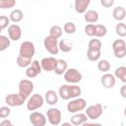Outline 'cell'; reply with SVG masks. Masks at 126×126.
Segmentation results:
<instances>
[{
	"instance_id": "obj_3",
	"label": "cell",
	"mask_w": 126,
	"mask_h": 126,
	"mask_svg": "<svg viewBox=\"0 0 126 126\" xmlns=\"http://www.w3.org/2000/svg\"><path fill=\"white\" fill-rule=\"evenodd\" d=\"M43 102H44V98L41 94H32V96H30L27 101V108H28V110L34 111V110L40 108L43 105Z\"/></svg>"
},
{
	"instance_id": "obj_24",
	"label": "cell",
	"mask_w": 126,
	"mask_h": 126,
	"mask_svg": "<svg viewBox=\"0 0 126 126\" xmlns=\"http://www.w3.org/2000/svg\"><path fill=\"white\" fill-rule=\"evenodd\" d=\"M114 76L119 79L122 83L126 84V67L125 66H120L115 69L114 71Z\"/></svg>"
},
{
	"instance_id": "obj_36",
	"label": "cell",
	"mask_w": 126,
	"mask_h": 126,
	"mask_svg": "<svg viewBox=\"0 0 126 126\" xmlns=\"http://www.w3.org/2000/svg\"><path fill=\"white\" fill-rule=\"evenodd\" d=\"M16 5V0H0V9H12Z\"/></svg>"
},
{
	"instance_id": "obj_8",
	"label": "cell",
	"mask_w": 126,
	"mask_h": 126,
	"mask_svg": "<svg viewBox=\"0 0 126 126\" xmlns=\"http://www.w3.org/2000/svg\"><path fill=\"white\" fill-rule=\"evenodd\" d=\"M85 111H86L85 113L88 115L89 119L95 120V119H98L102 115L103 107L100 103H95V104H92V105L88 106Z\"/></svg>"
},
{
	"instance_id": "obj_9",
	"label": "cell",
	"mask_w": 126,
	"mask_h": 126,
	"mask_svg": "<svg viewBox=\"0 0 126 126\" xmlns=\"http://www.w3.org/2000/svg\"><path fill=\"white\" fill-rule=\"evenodd\" d=\"M33 91V83L28 79H24L19 83V93L23 94L26 98L30 97Z\"/></svg>"
},
{
	"instance_id": "obj_1",
	"label": "cell",
	"mask_w": 126,
	"mask_h": 126,
	"mask_svg": "<svg viewBox=\"0 0 126 126\" xmlns=\"http://www.w3.org/2000/svg\"><path fill=\"white\" fill-rule=\"evenodd\" d=\"M87 107V101L82 98V97H76L72 98L68 103H67V110L70 113H77L81 112Z\"/></svg>"
},
{
	"instance_id": "obj_42",
	"label": "cell",
	"mask_w": 126,
	"mask_h": 126,
	"mask_svg": "<svg viewBox=\"0 0 126 126\" xmlns=\"http://www.w3.org/2000/svg\"><path fill=\"white\" fill-rule=\"evenodd\" d=\"M120 94H121L122 97L126 98V84L123 85V86L120 88Z\"/></svg>"
},
{
	"instance_id": "obj_18",
	"label": "cell",
	"mask_w": 126,
	"mask_h": 126,
	"mask_svg": "<svg viewBox=\"0 0 126 126\" xmlns=\"http://www.w3.org/2000/svg\"><path fill=\"white\" fill-rule=\"evenodd\" d=\"M58 95L57 93L53 90H49L45 93V95H44V99L45 101L47 102V104L49 105H54L58 102Z\"/></svg>"
},
{
	"instance_id": "obj_40",
	"label": "cell",
	"mask_w": 126,
	"mask_h": 126,
	"mask_svg": "<svg viewBox=\"0 0 126 126\" xmlns=\"http://www.w3.org/2000/svg\"><path fill=\"white\" fill-rule=\"evenodd\" d=\"M114 4V0H100V5L104 8H110Z\"/></svg>"
},
{
	"instance_id": "obj_44",
	"label": "cell",
	"mask_w": 126,
	"mask_h": 126,
	"mask_svg": "<svg viewBox=\"0 0 126 126\" xmlns=\"http://www.w3.org/2000/svg\"><path fill=\"white\" fill-rule=\"evenodd\" d=\"M124 115H125V117H126V105H125V108H124Z\"/></svg>"
},
{
	"instance_id": "obj_2",
	"label": "cell",
	"mask_w": 126,
	"mask_h": 126,
	"mask_svg": "<svg viewBox=\"0 0 126 126\" xmlns=\"http://www.w3.org/2000/svg\"><path fill=\"white\" fill-rule=\"evenodd\" d=\"M43 44H44V47L45 49L52 55H55L58 53V51L60 50L59 49V41H58V38L54 37V36H51V35H47L44 37V40H43Z\"/></svg>"
},
{
	"instance_id": "obj_26",
	"label": "cell",
	"mask_w": 126,
	"mask_h": 126,
	"mask_svg": "<svg viewBox=\"0 0 126 126\" xmlns=\"http://www.w3.org/2000/svg\"><path fill=\"white\" fill-rule=\"evenodd\" d=\"M17 65L21 68H28L31 64H32V59L31 58H28V57H25V56H22V55H18L17 57Z\"/></svg>"
},
{
	"instance_id": "obj_7",
	"label": "cell",
	"mask_w": 126,
	"mask_h": 126,
	"mask_svg": "<svg viewBox=\"0 0 126 126\" xmlns=\"http://www.w3.org/2000/svg\"><path fill=\"white\" fill-rule=\"evenodd\" d=\"M112 50L116 58H124L126 56V42L123 39H115L112 42Z\"/></svg>"
},
{
	"instance_id": "obj_14",
	"label": "cell",
	"mask_w": 126,
	"mask_h": 126,
	"mask_svg": "<svg viewBox=\"0 0 126 126\" xmlns=\"http://www.w3.org/2000/svg\"><path fill=\"white\" fill-rule=\"evenodd\" d=\"M8 36L11 40L17 41L22 37V29L17 24H11L8 27Z\"/></svg>"
},
{
	"instance_id": "obj_19",
	"label": "cell",
	"mask_w": 126,
	"mask_h": 126,
	"mask_svg": "<svg viewBox=\"0 0 126 126\" xmlns=\"http://www.w3.org/2000/svg\"><path fill=\"white\" fill-rule=\"evenodd\" d=\"M84 19L89 24H94L98 21V13L95 10H87L84 14Z\"/></svg>"
},
{
	"instance_id": "obj_23",
	"label": "cell",
	"mask_w": 126,
	"mask_h": 126,
	"mask_svg": "<svg viewBox=\"0 0 126 126\" xmlns=\"http://www.w3.org/2000/svg\"><path fill=\"white\" fill-rule=\"evenodd\" d=\"M59 49L62 52H70L73 49V42L67 38H63L59 41Z\"/></svg>"
},
{
	"instance_id": "obj_16",
	"label": "cell",
	"mask_w": 126,
	"mask_h": 126,
	"mask_svg": "<svg viewBox=\"0 0 126 126\" xmlns=\"http://www.w3.org/2000/svg\"><path fill=\"white\" fill-rule=\"evenodd\" d=\"M88 115L86 113H81V112H77V113H74V115L71 117V123L75 126H78V125H84L86 122H88Z\"/></svg>"
},
{
	"instance_id": "obj_30",
	"label": "cell",
	"mask_w": 126,
	"mask_h": 126,
	"mask_svg": "<svg viewBox=\"0 0 126 126\" xmlns=\"http://www.w3.org/2000/svg\"><path fill=\"white\" fill-rule=\"evenodd\" d=\"M97 69H98L100 72L107 73V72L110 70V63H109V61L106 60V59H100V60H98Z\"/></svg>"
},
{
	"instance_id": "obj_17",
	"label": "cell",
	"mask_w": 126,
	"mask_h": 126,
	"mask_svg": "<svg viewBox=\"0 0 126 126\" xmlns=\"http://www.w3.org/2000/svg\"><path fill=\"white\" fill-rule=\"evenodd\" d=\"M92 0H75L74 8L75 11L79 14H85Z\"/></svg>"
},
{
	"instance_id": "obj_29",
	"label": "cell",
	"mask_w": 126,
	"mask_h": 126,
	"mask_svg": "<svg viewBox=\"0 0 126 126\" xmlns=\"http://www.w3.org/2000/svg\"><path fill=\"white\" fill-rule=\"evenodd\" d=\"M107 33V29L104 25H95L94 26V36L103 37Z\"/></svg>"
},
{
	"instance_id": "obj_13",
	"label": "cell",
	"mask_w": 126,
	"mask_h": 126,
	"mask_svg": "<svg viewBox=\"0 0 126 126\" xmlns=\"http://www.w3.org/2000/svg\"><path fill=\"white\" fill-rule=\"evenodd\" d=\"M57 60L58 59H55L52 56L42 58L41 61H40V65H41L42 70L43 71H46V72L54 71V69H55V67L57 65Z\"/></svg>"
},
{
	"instance_id": "obj_22",
	"label": "cell",
	"mask_w": 126,
	"mask_h": 126,
	"mask_svg": "<svg viewBox=\"0 0 126 126\" xmlns=\"http://www.w3.org/2000/svg\"><path fill=\"white\" fill-rule=\"evenodd\" d=\"M10 20L13 22V23H19L23 20L24 18V13L22 10L20 9H14L12 10V12L10 13V16H9Z\"/></svg>"
},
{
	"instance_id": "obj_38",
	"label": "cell",
	"mask_w": 126,
	"mask_h": 126,
	"mask_svg": "<svg viewBox=\"0 0 126 126\" xmlns=\"http://www.w3.org/2000/svg\"><path fill=\"white\" fill-rule=\"evenodd\" d=\"M11 113V109L9 107V105L7 106H1L0 107V118L2 119H5L7 118Z\"/></svg>"
},
{
	"instance_id": "obj_32",
	"label": "cell",
	"mask_w": 126,
	"mask_h": 126,
	"mask_svg": "<svg viewBox=\"0 0 126 126\" xmlns=\"http://www.w3.org/2000/svg\"><path fill=\"white\" fill-rule=\"evenodd\" d=\"M115 32L120 37H125L126 36V24H124L122 22H119L118 24H116V26H115Z\"/></svg>"
},
{
	"instance_id": "obj_27",
	"label": "cell",
	"mask_w": 126,
	"mask_h": 126,
	"mask_svg": "<svg viewBox=\"0 0 126 126\" xmlns=\"http://www.w3.org/2000/svg\"><path fill=\"white\" fill-rule=\"evenodd\" d=\"M58 94H59V96L63 100H69V99H71L70 93H69V85H62L59 88Z\"/></svg>"
},
{
	"instance_id": "obj_35",
	"label": "cell",
	"mask_w": 126,
	"mask_h": 126,
	"mask_svg": "<svg viewBox=\"0 0 126 126\" xmlns=\"http://www.w3.org/2000/svg\"><path fill=\"white\" fill-rule=\"evenodd\" d=\"M101 41L97 38H94V39H91L89 41V44H88V48L90 49H94V50H101Z\"/></svg>"
},
{
	"instance_id": "obj_10",
	"label": "cell",
	"mask_w": 126,
	"mask_h": 126,
	"mask_svg": "<svg viewBox=\"0 0 126 126\" xmlns=\"http://www.w3.org/2000/svg\"><path fill=\"white\" fill-rule=\"evenodd\" d=\"M46 117L51 125H59L61 122V111L58 108L51 107L46 112Z\"/></svg>"
},
{
	"instance_id": "obj_37",
	"label": "cell",
	"mask_w": 126,
	"mask_h": 126,
	"mask_svg": "<svg viewBox=\"0 0 126 126\" xmlns=\"http://www.w3.org/2000/svg\"><path fill=\"white\" fill-rule=\"evenodd\" d=\"M10 18H8L7 16H1L0 17V29L1 31H3L4 29H6L7 27H9L10 25Z\"/></svg>"
},
{
	"instance_id": "obj_15",
	"label": "cell",
	"mask_w": 126,
	"mask_h": 126,
	"mask_svg": "<svg viewBox=\"0 0 126 126\" xmlns=\"http://www.w3.org/2000/svg\"><path fill=\"white\" fill-rule=\"evenodd\" d=\"M100 83L103 88L105 89H111L115 86L116 83V77L109 73H104L100 78Z\"/></svg>"
},
{
	"instance_id": "obj_5",
	"label": "cell",
	"mask_w": 126,
	"mask_h": 126,
	"mask_svg": "<svg viewBox=\"0 0 126 126\" xmlns=\"http://www.w3.org/2000/svg\"><path fill=\"white\" fill-rule=\"evenodd\" d=\"M34 53H35V47H34V44L32 41L26 40V41H23L21 43L20 49H19V54L20 55L32 59V56L34 55Z\"/></svg>"
},
{
	"instance_id": "obj_20",
	"label": "cell",
	"mask_w": 126,
	"mask_h": 126,
	"mask_svg": "<svg viewBox=\"0 0 126 126\" xmlns=\"http://www.w3.org/2000/svg\"><path fill=\"white\" fill-rule=\"evenodd\" d=\"M112 17L117 22H121L126 17V10L123 7H121V6H117L112 11Z\"/></svg>"
},
{
	"instance_id": "obj_11",
	"label": "cell",
	"mask_w": 126,
	"mask_h": 126,
	"mask_svg": "<svg viewBox=\"0 0 126 126\" xmlns=\"http://www.w3.org/2000/svg\"><path fill=\"white\" fill-rule=\"evenodd\" d=\"M47 117L38 111H32L30 114V122L33 126H44L47 122Z\"/></svg>"
},
{
	"instance_id": "obj_41",
	"label": "cell",
	"mask_w": 126,
	"mask_h": 126,
	"mask_svg": "<svg viewBox=\"0 0 126 126\" xmlns=\"http://www.w3.org/2000/svg\"><path fill=\"white\" fill-rule=\"evenodd\" d=\"M0 125L1 126H12V122L10 121V120H8V119H3L1 122H0Z\"/></svg>"
},
{
	"instance_id": "obj_21",
	"label": "cell",
	"mask_w": 126,
	"mask_h": 126,
	"mask_svg": "<svg viewBox=\"0 0 126 126\" xmlns=\"http://www.w3.org/2000/svg\"><path fill=\"white\" fill-rule=\"evenodd\" d=\"M68 69V63L64 59H58L57 60V65L54 69V72L56 75H63Z\"/></svg>"
},
{
	"instance_id": "obj_4",
	"label": "cell",
	"mask_w": 126,
	"mask_h": 126,
	"mask_svg": "<svg viewBox=\"0 0 126 126\" xmlns=\"http://www.w3.org/2000/svg\"><path fill=\"white\" fill-rule=\"evenodd\" d=\"M82 73L75 68H69L64 73V80L69 84H77L82 81Z\"/></svg>"
},
{
	"instance_id": "obj_25",
	"label": "cell",
	"mask_w": 126,
	"mask_h": 126,
	"mask_svg": "<svg viewBox=\"0 0 126 126\" xmlns=\"http://www.w3.org/2000/svg\"><path fill=\"white\" fill-rule=\"evenodd\" d=\"M100 54H101V50H94V49H90L88 48L87 51V58L90 61H98L100 58Z\"/></svg>"
},
{
	"instance_id": "obj_43",
	"label": "cell",
	"mask_w": 126,
	"mask_h": 126,
	"mask_svg": "<svg viewBox=\"0 0 126 126\" xmlns=\"http://www.w3.org/2000/svg\"><path fill=\"white\" fill-rule=\"evenodd\" d=\"M71 125H73V124L71 123V121H70V122H64V123H63V126H71Z\"/></svg>"
},
{
	"instance_id": "obj_28",
	"label": "cell",
	"mask_w": 126,
	"mask_h": 126,
	"mask_svg": "<svg viewBox=\"0 0 126 126\" xmlns=\"http://www.w3.org/2000/svg\"><path fill=\"white\" fill-rule=\"evenodd\" d=\"M69 93L71 98H76L82 94V90L77 85H69Z\"/></svg>"
},
{
	"instance_id": "obj_6",
	"label": "cell",
	"mask_w": 126,
	"mask_h": 126,
	"mask_svg": "<svg viewBox=\"0 0 126 126\" xmlns=\"http://www.w3.org/2000/svg\"><path fill=\"white\" fill-rule=\"evenodd\" d=\"M27 98L21 94L20 93L18 94H9L5 97V102L9 106H20L26 102Z\"/></svg>"
},
{
	"instance_id": "obj_39",
	"label": "cell",
	"mask_w": 126,
	"mask_h": 126,
	"mask_svg": "<svg viewBox=\"0 0 126 126\" xmlns=\"http://www.w3.org/2000/svg\"><path fill=\"white\" fill-rule=\"evenodd\" d=\"M94 24H88L85 27V33L88 36H94Z\"/></svg>"
},
{
	"instance_id": "obj_12",
	"label": "cell",
	"mask_w": 126,
	"mask_h": 126,
	"mask_svg": "<svg viewBox=\"0 0 126 126\" xmlns=\"http://www.w3.org/2000/svg\"><path fill=\"white\" fill-rule=\"evenodd\" d=\"M41 70H42V68H41L40 62H38L37 60H32V64L26 70V75L28 78L32 79V78L36 77L37 75H39L41 73Z\"/></svg>"
},
{
	"instance_id": "obj_33",
	"label": "cell",
	"mask_w": 126,
	"mask_h": 126,
	"mask_svg": "<svg viewBox=\"0 0 126 126\" xmlns=\"http://www.w3.org/2000/svg\"><path fill=\"white\" fill-rule=\"evenodd\" d=\"M10 42H11L10 37L1 34V35H0V51L6 50V49L10 46Z\"/></svg>"
},
{
	"instance_id": "obj_34",
	"label": "cell",
	"mask_w": 126,
	"mask_h": 126,
	"mask_svg": "<svg viewBox=\"0 0 126 126\" xmlns=\"http://www.w3.org/2000/svg\"><path fill=\"white\" fill-rule=\"evenodd\" d=\"M76 30H77L76 25H75L73 22H67V23H65L64 26H63V31H64L66 33H68V34H73V33H75Z\"/></svg>"
},
{
	"instance_id": "obj_31",
	"label": "cell",
	"mask_w": 126,
	"mask_h": 126,
	"mask_svg": "<svg viewBox=\"0 0 126 126\" xmlns=\"http://www.w3.org/2000/svg\"><path fill=\"white\" fill-rule=\"evenodd\" d=\"M62 32H63V30H62V28H61L60 26H58V25L52 26V27L50 28V30H49V35L54 36V37H56V38L61 37Z\"/></svg>"
}]
</instances>
